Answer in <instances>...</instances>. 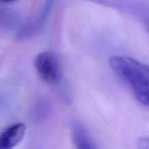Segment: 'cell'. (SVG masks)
<instances>
[{
    "instance_id": "obj_1",
    "label": "cell",
    "mask_w": 149,
    "mask_h": 149,
    "mask_svg": "<svg viewBox=\"0 0 149 149\" xmlns=\"http://www.w3.org/2000/svg\"><path fill=\"white\" fill-rule=\"evenodd\" d=\"M109 65L129 87L137 100L149 107V65L134 58L121 55L111 57Z\"/></svg>"
},
{
    "instance_id": "obj_2",
    "label": "cell",
    "mask_w": 149,
    "mask_h": 149,
    "mask_svg": "<svg viewBox=\"0 0 149 149\" xmlns=\"http://www.w3.org/2000/svg\"><path fill=\"white\" fill-rule=\"evenodd\" d=\"M34 67L41 79L47 84H57L62 78L61 61L52 51L38 54L34 60Z\"/></svg>"
},
{
    "instance_id": "obj_3",
    "label": "cell",
    "mask_w": 149,
    "mask_h": 149,
    "mask_svg": "<svg viewBox=\"0 0 149 149\" xmlns=\"http://www.w3.org/2000/svg\"><path fill=\"white\" fill-rule=\"evenodd\" d=\"M24 123H15L0 133V149H13L22 141L26 132Z\"/></svg>"
},
{
    "instance_id": "obj_4",
    "label": "cell",
    "mask_w": 149,
    "mask_h": 149,
    "mask_svg": "<svg viewBox=\"0 0 149 149\" xmlns=\"http://www.w3.org/2000/svg\"><path fill=\"white\" fill-rule=\"evenodd\" d=\"M71 132L73 141L77 149H98L90 132L79 122H73Z\"/></svg>"
},
{
    "instance_id": "obj_5",
    "label": "cell",
    "mask_w": 149,
    "mask_h": 149,
    "mask_svg": "<svg viewBox=\"0 0 149 149\" xmlns=\"http://www.w3.org/2000/svg\"><path fill=\"white\" fill-rule=\"evenodd\" d=\"M54 3L55 1H48L45 2L42 10L36 15V17L31 20V21L26 23L24 27L21 29L19 36L21 38L29 37L38 31L47 18L51 9L53 7Z\"/></svg>"
},
{
    "instance_id": "obj_6",
    "label": "cell",
    "mask_w": 149,
    "mask_h": 149,
    "mask_svg": "<svg viewBox=\"0 0 149 149\" xmlns=\"http://www.w3.org/2000/svg\"><path fill=\"white\" fill-rule=\"evenodd\" d=\"M138 149H149V137L139 138L137 143Z\"/></svg>"
},
{
    "instance_id": "obj_7",
    "label": "cell",
    "mask_w": 149,
    "mask_h": 149,
    "mask_svg": "<svg viewBox=\"0 0 149 149\" xmlns=\"http://www.w3.org/2000/svg\"><path fill=\"white\" fill-rule=\"evenodd\" d=\"M146 27L147 31H148V32L149 33V20H148V21H147L146 23Z\"/></svg>"
}]
</instances>
